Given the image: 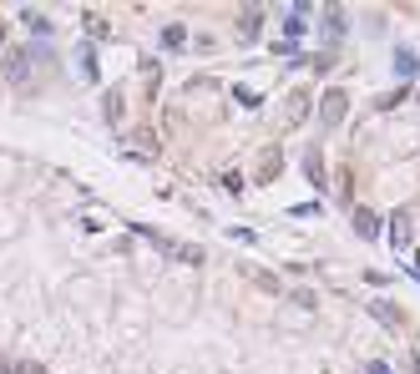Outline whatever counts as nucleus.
I'll return each mask as SVG.
<instances>
[{
  "mask_svg": "<svg viewBox=\"0 0 420 374\" xmlns=\"http://www.w3.org/2000/svg\"><path fill=\"white\" fill-rule=\"evenodd\" d=\"M345 112H349V96L340 92V86H334V92H324V101H319V122H324V127H340Z\"/></svg>",
  "mask_w": 420,
  "mask_h": 374,
  "instance_id": "obj_1",
  "label": "nucleus"
},
{
  "mask_svg": "<svg viewBox=\"0 0 420 374\" xmlns=\"http://www.w3.org/2000/svg\"><path fill=\"white\" fill-rule=\"evenodd\" d=\"M107 117H112V122L122 117V92H117V86H112V92H107Z\"/></svg>",
  "mask_w": 420,
  "mask_h": 374,
  "instance_id": "obj_10",
  "label": "nucleus"
},
{
  "mask_svg": "<svg viewBox=\"0 0 420 374\" xmlns=\"http://www.w3.org/2000/svg\"><path fill=\"white\" fill-rule=\"evenodd\" d=\"M345 26H349V20H345V10H340V6H324V41H329V46L345 36Z\"/></svg>",
  "mask_w": 420,
  "mask_h": 374,
  "instance_id": "obj_4",
  "label": "nucleus"
},
{
  "mask_svg": "<svg viewBox=\"0 0 420 374\" xmlns=\"http://www.w3.org/2000/svg\"><path fill=\"white\" fill-rule=\"evenodd\" d=\"M415 273H420V258H415Z\"/></svg>",
  "mask_w": 420,
  "mask_h": 374,
  "instance_id": "obj_15",
  "label": "nucleus"
},
{
  "mask_svg": "<svg viewBox=\"0 0 420 374\" xmlns=\"http://www.w3.org/2000/svg\"><path fill=\"white\" fill-rule=\"evenodd\" d=\"M349 223H354V233H360V238H370V243L380 238V217H375L370 208H354V217H349Z\"/></svg>",
  "mask_w": 420,
  "mask_h": 374,
  "instance_id": "obj_3",
  "label": "nucleus"
},
{
  "mask_svg": "<svg viewBox=\"0 0 420 374\" xmlns=\"http://www.w3.org/2000/svg\"><path fill=\"white\" fill-rule=\"evenodd\" d=\"M15 374H46V369H41V364H20Z\"/></svg>",
  "mask_w": 420,
  "mask_h": 374,
  "instance_id": "obj_14",
  "label": "nucleus"
},
{
  "mask_svg": "<svg viewBox=\"0 0 420 374\" xmlns=\"http://www.w3.org/2000/svg\"><path fill=\"white\" fill-rule=\"evenodd\" d=\"M274 178H279V157H268V162L259 167V182H274Z\"/></svg>",
  "mask_w": 420,
  "mask_h": 374,
  "instance_id": "obj_11",
  "label": "nucleus"
},
{
  "mask_svg": "<svg viewBox=\"0 0 420 374\" xmlns=\"http://www.w3.org/2000/svg\"><path fill=\"white\" fill-rule=\"evenodd\" d=\"M259 20H263V10H243V36H254Z\"/></svg>",
  "mask_w": 420,
  "mask_h": 374,
  "instance_id": "obj_12",
  "label": "nucleus"
},
{
  "mask_svg": "<svg viewBox=\"0 0 420 374\" xmlns=\"http://www.w3.org/2000/svg\"><path fill=\"white\" fill-rule=\"evenodd\" d=\"M20 20H26V26H31L36 36H46V31H51V20L41 15V10H20Z\"/></svg>",
  "mask_w": 420,
  "mask_h": 374,
  "instance_id": "obj_9",
  "label": "nucleus"
},
{
  "mask_svg": "<svg viewBox=\"0 0 420 374\" xmlns=\"http://www.w3.org/2000/svg\"><path fill=\"white\" fill-rule=\"evenodd\" d=\"M6 71H10V81H20L31 71V56H20V51H10V61H6Z\"/></svg>",
  "mask_w": 420,
  "mask_h": 374,
  "instance_id": "obj_8",
  "label": "nucleus"
},
{
  "mask_svg": "<svg viewBox=\"0 0 420 374\" xmlns=\"http://www.w3.org/2000/svg\"><path fill=\"white\" fill-rule=\"evenodd\" d=\"M76 71L87 76V81H96V46H92V41H81V46H76Z\"/></svg>",
  "mask_w": 420,
  "mask_h": 374,
  "instance_id": "obj_5",
  "label": "nucleus"
},
{
  "mask_svg": "<svg viewBox=\"0 0 420 374\" xmlns=\"http://www.w3.org/2000/svg\"><path fill=\"white\" fill-rule=\"evenodd\" d=\"M395 66H400V76H410V71H415V56H410V51H400V56H395Z\"/></svg>",
  "mask_w": 420,
  "mask_h": 374,
  "instance_id": "obj_13",
  "label": "nucleus"
},
{
  "mask_svg": "<svg viewBox=\"0 0 420 374\" xmlns=\"http://www.w3.org/2000/svg\"><path fill=\"white\" fill-rule=\"evenodd\" d=\"M385 233H390L385 243H390L395 253H405V248H410V213H405V208H400V213H390V228H385Z\"/></svg>",
  "mask_w": 420,
  "mask_h": 374,
  "instance_id": "obj_2",
  "label": "nucleus"
},
{
  "mask_svg": "<svg viewBox=\"0 0 420 374\" xmlns=\"http://www.w3.org/2000/svg\"><path fill=\"white\" fill-rule=\"evenodd\" d=\"M182 41H187L182 26H167V31H162V51H182Z\"/></svg>",
  "mask_w": 420,
  "mask_h": 374,
  "instance_id": "obj_7",
  "label": "nucleus"
},
{
  "mask_svg": "<svg viewBox=\"0 0 420 374\" xmlns=\"http://www.w3.org/2000/svg\"><path fill=\"white\" fill-rule=\"evenodd\" d=\"M304 172H309L314 187H324V162H319V152H304Z\"/></svg>",
  "mask_w": 420,
  "mask_h": 374,
  "instance_id": "obj_6",
  "label": "nucleus"
}]
</instances>
